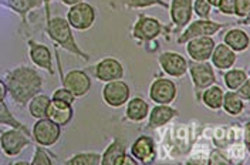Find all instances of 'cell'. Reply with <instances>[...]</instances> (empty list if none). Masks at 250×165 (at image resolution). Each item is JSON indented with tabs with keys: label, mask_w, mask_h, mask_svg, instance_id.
Wrapping results in <instances>:
<instances>
[{
	"label": "cell",
	"mask_w": 250,
	"mask_h": 165,
	"mask_svg": "<svg viewBox=\"0 0 250 165\" xmlns=\"http://www.w3.org/2000/svg\"><path fill=\"white\" fill-rule=\"evenodd\" d=\"M7 93L16 104L24 105L43 89V80L40 74L27 66H19L6 73L4 78Z\"/></svg>",
	"instance_id": "6da1fadb"
},
{
	"label": "cell",
	"mask_w": 250,
	"mask_h": 165,
	"mask_svg": "<svg viewBox=\"0 0 250 165\" xmlns=\"http://www.w3.org/2000/svg\"><path fill=\"white\" fill-rule=\"evenodd\" d=\"M46 30L47 34L50 36V39L56 43L57 46H60L62 48H64L68 53H73L78 57L84 59L85 61L90 60V56L87 53H84L80 46L77 45L73 31H71V26L68 24L67 19L62 17H51L48 22H46Z\"/></svg>",
	"instance_id": "7a4b0ae2"
},
{
	"label": "cell",
	"mask_w": 250,
	"mask_h": 165,
	"mask_svg": "<svg viewBox=\"0 0 250 165\" xmlns=\"http://www.w3.org/2000/svg\"><path fill=\"white\" fill-rule=\"evenodd\" d=\"M188 71L192 78V84L195 89V97L198 101H201L202 91L216 83L213 66L208 61H190V63H188Z\"/></svg>",
	"instance_id": "3957f363"
},
{
	"label": "cell",
	"mask_w": 250,
	"mask_h": 165,
	"mask_svg": "<svg viewBox=\"0 0 250 165\" xmlns=\"http://www.w3.org/2000/svg\"><path fill=\"white\" fill-rule=\"evenodd\" d=\"M225 27H226V24L212 22L210 19H198V20H193L188 24L176 42H178V45H185L189 40L196 39V37L213 36Z\"/></svg>",
	"instance_id": "277c9868"
},
{
	"label": "cell",
	"mask_w": 250,
	"mask_h": 165,
	"mask_svg": "<svg viewBox=\"0 0 250 165\" xmlns=\"http://www.w3.org/2000/svg\"><path fill=\"white\" fill-rule=\"evenodd\" d=\"M95 9L91 4L81 1L70 7L67 12V22L71 26V29L80 31H85L91 29L95 23Z\"/></svg>",
	"instance_id": "5b68a950"
},
{
	"label": "cell",
	"mask_w": 250,
	"mask_h": 165,
	"mask_svg": "<svg viewBox=\"0 0 250 165\" xmlns=\"http://www.w3.org/2000/svg\"><path fill=\"white\" fill-rule=\"evenodd\" d=\"M60 135H62V127L47 117L39 118L31 131V137L42 147H53L54 144L59 142Z\"/></svg>",
	"instance_id": "8992f818"
},
{
	"label": "cell",
	"mask_w": 250,
	"mask_h": 165,
	"mask_svg": "<svg viewBox=\"0 0 250 165\" xmlns=\"http://www.w3.org/2000/svg\"><path fill=\"white\" fill-rule=\"evenodd\" d=\"M30 144V137L21 130L10 128L0 134V148L7 157H17Z\"/></svg>",
	"instance_id": "52a82bcc"
},
{
	"label": "cell",
	"mask_w": 250,
	"mask_h": 165,
	"mask_svg": "<svg viewBox=\"0 0 250 165\" xmlns=\"http://www.w3.org/2000/svg\"><path fill=\"white\" fill-rule=\"evenodd\" d=\"M167 29L162 26V23L159 20H156L154 17L145 16L141 13L137 23L132 27V37L138 42H152L155 40L159 34H162V31Z\"/></svg>",
	"instance_id": "ba28073f"
},
{
	"label": "cell",
	"mask_w": 250,
	"mask_h": 165,
	"mask_svg": "<svg viewBox=\"0 0 250 165\" xmlns=\"http://www.w3.org/2000/svg\"><path fill=\"white\" fill-rule=\"evenodd\" d=\"M129 86L123 80H114L108 81L104 89H103V98L104 103L112 107V108H120L126 104L129 100Z\"/></svg>",
	"instance_id": "9c48e42d"
},
{
	"label": "cell",
	"mask_w": 250,
	"mask_h": 165,
	"mask_svg": "<svg viewBox=\"0 0 250 165\" xmlns=\"http://www.w3.org/2000/svg\"><path fill=\"white\" fill-rule=\"evenodd\" d=\"M158 63L165 74L173 78L184 77L188 73V61L185 57L175 51H164L159 54Z\"/></svg>",
	"instance_id": "30bf717a"
},
{
	"label": "cell",
	"mask_w": 250,
	"mask_h": 165,
	"mask_svg": "<svg viewBox=\"0 0 250 165\" xmlns=\"http://www.w3.org/2000/svg\"><path fill=\"white\" fill-rule=\"evenodd\" d=\"M62 87L73 93L76 98L84 97L91 90V77L83 70H71L62 77Z\"/></svg>",
	"instance_id": "8fae6325"
},
{
	"label": "cell",
	"mask_w": 250,
	"mask_h": 165,
	"mask_svg": "<svg viewBox=\"0 0 250 165\" xmlns=\"http://www.w3.org/2000/svg\"><path fill=\"white\" fill-rule=\"evenodd\" d=\"M169 9L171 22L176 31L185 29L192 22L193 15V0H172Z\"/></svg>",
	"instance_id": "7c38bea8"
},
{
	"label": "cell",
	"mask_w": 250,
	"mask_h": 165,
	"mask_svg": "<svg viewBox=\"0 0 250 165\" xmlns=\"http://www.w3.org/2000/svg\"><path fill=\"white\" fill-rule=\"evenodd\" d=\"M176 84L169 78H156L149 87V97L156 104H171L176 98Z\"/></svg>",
	"instance_id": "4fadbf2b"
},
{
	"label": "cell",
	"mask_w": 250,
	"mask_h": 165,
	"mask_svg": "<svg viewBox=\"0 0 250 165\" xmlns=\"http://www.w3.org/2000/svg\"><path fill=\"white\" fill-rule=\"evenodd\" d=\"M103 165H135L138 164L132 155L125 152L124 142L120 138H115L108 147L105 148L104 154L101 155Z\"/></svg>",
	"instance_id": "5bb4252c"
},
{
	"label": "cell",
	"mask_w": 250,
	"mask_h": 165,
	"mask_svg": "<svg viewBox=\"0 0 250 165\" xmlns=\"http://www.w3.org/2000/svg\"><path fill=\"white\" fill-rule=\"evenodd\" d=\"M94 75L97 80L103 83H108L114 80H121L124 77V67L120 61L114 57H105L98 61L94 67Z\"/></svg>",
	"instance_id": "9a60e30c"
},
{
	"label": "cell",
	"mask_w": 250,
	"mask_h": 165,
	"mask_svg": "<svg viewBox=\"0 0 250 165\" xmlns=\"http://www.w3.org/2000/svg\"><path fill=\"white\" fill-rule=\"evenodd\" d=\"M187 45V53L192 61H209L215 48V40L212 36H203L189 40Z\"/></svg>",
	"instance_id": "2e32d148"
},
{
	"label": "cell",
	"mask_w": 250,
	"mask_h": 165,
	"mask_svg": "<svg viewBox=\"0 0 250 165\" xmlns=\"http://www.w3.org/2000/svg\"><path fill=\"white\" fill-rule=\"evenodd\" d=\"M129 151L138 164H152L156 160V148L154 140L148 135L138 137L132 142Z\"/></svg>",
	"instance_id": "e0dca14e"
},
{
	"label": "cell",
	"mask_w": 250,
	"mask_h": 165,
	"mask_svg": "<svg viewBox=\"0 0 250 165\" xmlns=\"http://www.w3.org/2000/svg\"><path fill=\"white\" fill-rule=\"evenodd\" d=\"M29 54H30V60L33 61L34 66H37L43 70H47L50 74H54L53 57H51V53H50L47 46L29 40Z\"/></svg>",
	"instance_id": "ac0fdd59"
},
{
	"label": "cell",
	"mask_w": 250,
	"mask_h": 165,
	"mask_svg": "<svg viewBox=\"0 0 250 165\" xmlns=\"http://www.w3.org/2000/svg\"><path fill=\"white\" fill-rule=\"evenodd\" d=\"M178 117V110L169 104H156L148 114V128H159Z\"/></svg>",
	"instance_id": "d6986e66"
},
{
	"label": "cell",
	"mask_w": 250,
	"mask_h": 165,
	"mask_svg": "<svg viewBox=\"0 0 250 165\" xmlns=\"http://www.w3.org/2000/svg\"><path fill=\"white\" fill-rule=\"evenodd\" d=\"M73 114H74L73 105L65 104L62 101H56V100H50V104L47 107L46 111L47 118L54 121L60 127L67 125L73 118Z\"/></svg>",
	"instance_id": "ffe728a7"
},
{
	"label": "cell",
	"mask_w": 250,
	"mask_h": 165,
	"mask_svg": "<svg viewBox=\"0 0 250 165\" xmlns=\"http://www.w3.org/2000/svg\"><path fill=\"white\" fill-rule=\"evenodd\" d=\"M209 60L212 61V66L216 67L218 70H229L236 63V53L225 43H220L215 46Z\"/></svg>",
	"instance_id": "44dd1931"
},
{
	"label": "cell",
	"mask_w": 250,
	"mask_h": 165,
	"mask_svg": "<svg viewBox=\"0 0 250 165\" xmlns=\"http://www.w3.org/2000/svg\"><path fill=\"white\" fill-rule=\"evenodd\" d=\"M149 114V104L141 98L134 97L126 101V110H125V117L132 122H141L146 120Z\"/></svg>",
	"instance_id": "7402d4cb"
},
{
	"label": "cell",
	"mask_w": 250,
	"mask_h": 165,
	"mask_svg": "<svg viewBox=\"0 0 250 165\" xmlns=\"http://www.w3.org/2000/svg\"><path fill=\"white\" fill-rule=\"evenodd\" d=\"M0 4L12 9L15 13L23 19L24 24H29L27 15L33 9H39L43 4V0H0Z\"/></svg>",
	"instance_id": "603a6c76"
},
{
	"label": "cell",
	"mask_w": 250,
	"mask_h": 165,
	"mask_svg": "<svg viewBox=\"0 0 250 165\" xmlns=\"http://www.w3.org/2000/svg\"><path fill=\"white\" fill-rule=\"evenodd\" d=\"M225 45L232 48L234 53H242L249 47V34L240 29H229L223 37Z\"/></svg>",
	"instance_id": "cb8c5ba5"
},
{
	"label": "cell",
	"mask_w": 250,
	"mask_h": 165,
	"mask_svg": "<svg viewBox=\"0 0 250 165\" xmlns=\"http://www.w3.org/2000/svg\"><path fill=\"white\" fill-rule=\"evenodd\" d=\"M223 94L225 91L222 90L216 84L209 86L208 89H205L201 94V103L206 105L209 110L218 111L222 108V101H223Z\"/></svg>",
	"instance_id": "d4e9b609"
},
{
	"label": "cell",
	"mask_w": 250,
	"mask_h": 165,
	"mask_svg": "<svg viewBox=\"0 0 250 165\" xmlns=\"http://www.w3.org/2000/svg\"><path fill=\"white\" fill-rule=\"evenodd\" d=\"M222 108L225 110L226 114H229L232 117L240 116L245 110V100L236 91H228L223 94Z\"/></svg>",
	"instance_id": "484cf974"
},
{
	"label": "cell",
	"mask_w": 250,
	"mask_h": 165,
	"mask_svg": "<svg viewBox=\"0 0 250 165\" xmlns=\"http://www.w3.org/2000/svg\"><path fill=\"white\" fill-rule=\"evenodd\" d=\"M50 97L44 94H37L29 101V113L33 118H44L46 117L47 107L50 104Z\"/></svg>",
	"instance_id": "4316f807"
},
{
	"label": "cell",
	"mask_w": 250,
	"mask_h": 165,
	"mask_svg": "<svg viewBox=\"0 0 250 165\" xmlns=\"http://www.w3.org/2000/svg\"><path fill=\"white\" fill-rule=\"evenodd\" d=\"M248 78H249L248 71L243 70V69H232V70H228L225 73V75H223L225 86L230 91L237 90Z\"/></svg>",
	"instance_id": "83f0119b"
},
{
	"label": "cell",
	"mask_w": 250,
	"mask_h": 165,
	"mask_svg": "<svg viewBox=\"0 0 250 165\" xmlns=\"http://www.w3.org/2000/svg\"><path fill=\"white\" fill-rule=\"evenodd\" d=\"M0 124H3V125H9L10 128L21 130L23 133H26L29 137H31L29 128H27L23 122H20L19 120H16L15 117H13V114L10 113L9 107L6 105L4 101H0Z\"/></svg>",
	"instance_id": "f1b7e54d"
},
{
	"label": "cell",
	"mask_w": 250,
	"mask_h": 165,
	"mask_svg": "<svg viewBox=\"0 0 250 165\" xmlns=\"http://www.w3.org/2000/svg\"><path fill=\"white\" fill-rule=\"evenodd\" d=\"M101 164V154L98 152H81L73 155L70 160L65 161V165H100Z\"/></svg>",
	"instance_id": "f546056e"
},
{
	"label": "cell",
	"mask_w": 250,
	"mask_h": 165,
	"mask_svg": "<svg viewBox=\"0 0 250 165\" xmlns=\"http://www.w3.org/2000/svg\"><path fill=\"white\" fill-rule=\"evenodd\" d=\"M123 3L128 9H146L151 6H161L165 9L169 7V4L164 0H123Z\"/></svg>",
	"instance_id": "4dcf8cb0"
},
{
	"label": "cell",
	"mask_w": 250,
	"mask_h": 165,
	"mask_svg": "<svg viewBox=\"0 0 250 165\" xmlns=\"http://www.w3.org/2000/svg\"><path fill=\"white\" fill-rule=\"evenodd\" d=\"M249 12H250V0H236L234 4V16L239 19H243L242 24H248L249 22Z\"/></svg>",
	"instance_id": "1f68e13d"
},
{
	"label": "cell",
	"mask_w": 250,
	"mask_h": 165,
	"mask_svg": "<svg viewBox=\"0 0 250 165\" xmlns=\"http://www.w3.org/2000/svg\"><path fill=\"white\" fill-rule=\"evenodd\" d=\"M210 4L208 0H195L193 1V13L199 19H209L210 17Z\"/></svg>",
	"instance_id": "d6a6232c"
},
{
	"label": "cell",
	"mask_w": 250,
	"mask_h": 165,
	"mask_svg": "<svg viewBox=\"0 0 250 165\" xmlns=\"http://www.w3.org/2000/svg\"><path fill=\"white\" fill-rule=\"evenodd\" d=\"M51 100H56V101H62V103H65V104L73 105L76 97L73 95L71 91L67 90L65 87H62V89H57V90L53 93Z\"/></svg>",
	"instance_id": "836d02e7"
},
{
	"label": "cell",
	"mask_w": 250,
	"mask_h": 165,
	"mask_svg": "<svg viewBox=\"0 0 250 165\" xmlns=\"http://www.w3.org/2000/svg\"><path fill=\"white\" fill-rule=\"evenodd\" d=\"M31 165H51V160L48 157L44 148H42V145H37L34 150V155H33V161L30 163Z\"/></svg>",
	"instance_id": "e575fe53"
},
{
	"label": "cell",
	"mask_w": 250,
	"mask_h": 165,
	"mask_svg": "<svg viewBox=\"0 0 250 165\" xmlns=\"http://www.w3.org/2000/svg\"><path fill=\"white\" fill-rule=\"evenodd\" d=\"M208 164L209 165H219V164H232V161L228 160V157H225L219 150H213L210 152L209 158H208Z\"/></svg>",
	"instance_id": "d590c367"
},
{
	"label": "cell",
	"mask_w": 250,
	"mask_h": 165,
	"mask_svg": "<svg viewBox=\"0 0 250 165\" xmlns=\"http://www.w3.org/2000/svg\"><path fill=\"white\" fill-rule=\"evenodd\" d=\"M234 4L236 0H220L218 6L219 12L225 16H234Z\"/></svg>",
	"instance_id": "8d00e7d4"
},
{
	"label": "cell",
	"mask_w": 250,
	"mask_h": 165,
	"mask_svg": "<svg viewBox=\"0 0 250 165\" xmlns=\"http://www.w3.org/2000/svg\"><path fill=\"white\" fill-rule=\"evenodd\" d=\"M245 101H248L250 98V80L248 78L239 89H237V91H236Z\"/></svg>",
	"instance_id": "74e56055"
},
{
	"label": "cell",
	"mask_w": 250,
	"mask_h": 165,
	"mask_svg": "<svg viewBox=\"0 0 250 165\" xmlns=\"http://www.w3.org/2000/svg\"><path fill=\"white\" fill-rule=\"evenodd\" d=\"M243 140H245V150L250 151V142H249V122L245 125V131H243Z\"/></svg>",
	"instance_id": "f35d334b"
},
{
	"label": "cell",
	"mask_w": 250,
	"mask_h": 165,
	"mask_svg": "<svg viewBox=\"0 0 250 165\" xmlns=\"http://www.w3.org/2000/svg\"><path fill=\"white\" fill-rule=\"evenodd\" d=\"M7 95V87H6V83L3 80H0V101H4Z\"/></svg>",
	"instance_id": "ab89813d"
},
{
	"label": "cell",
	"mask_w": 250,
	"mask_h": 165,
	"mask_svg": "<svg viewBox=\"0 0 250 165\" xmlns=\"http://www.w3.org/2000/svg\"><path fill=\"white\" fill-rule=\"evenodd\" d=\"M43 3L46 4V22H48L51 19V16H50V3H51V0H43Z\"/></svg>",
	"instance_id": "60d3db41"
},
{
	"label": "cell",
	"mask_w": 250,
	"mask_h": 165,
	"mask_svg": "<svg viewBox=\"0 0 250 165\" xmlns=\"http://www.w3.org/2000/svg\"><path fill=\"white\" fill-rule=\"evenodd\" d=\"M62 4H65V6H74V4H77V3H81L83 0H62Z\"/></svg>",
	"instance_id": "b9f144b4"
},
{
	"label": "cell",
	"mask_w": 250,
	"mask_h": 165,
	"mask_svg": "<svg viewBox=\"0 0 250 165\" xmlns=\"http://www.w3.org/2000/svg\"><path fill=\"white\" fill-rule=\"evenodd\" d=\"M208 3L210 4V7H216L218 9L219 3H220V0H208Z\"/></svg>",
	"instance_id": "7bdbcfd3"
},
{
	"label": "cell",
	"mask_w": 250,
	"mask_h": 165,
	"mask_svg": "<svg viewBox=\"0 0 250 165\" xmlns=\"http://www.w3.org/2000/svg\"><path fill=\"white\" fill-rule=\"evenodd\" d=\"M13 165H27V163H23V161H20V163H13Z\"/></svg>",
	"instance_id": "ee69618b"
}]
</instances>
